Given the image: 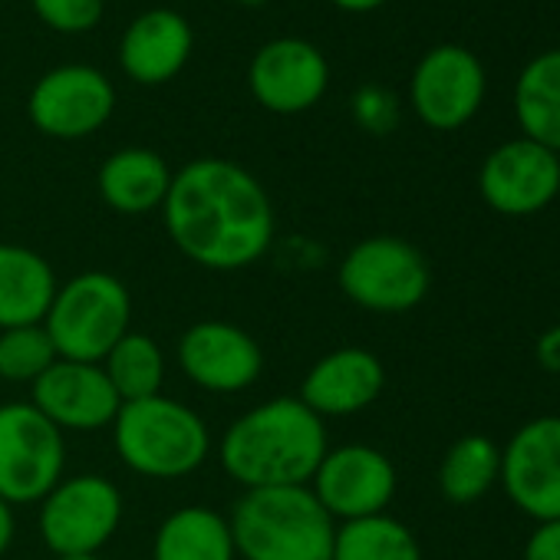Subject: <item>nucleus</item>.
I'll list each match as a JSON object with an SVG mask.
<instances>
[{
    "label": "nucleus",
    "mask_w": 560,
    "mask_h": 560,
    "mask_svg": "<svg viewBox=\"0 0 560 560\" xmlns=\"http://www.w3.org/2000/svg\"><path fill=\"white\" fill-rule=\"evenodd\" d=\"M113 442L122 465L142 478L175 481L198 471L211 455L205 419L168 396L122 402L113 422Z\"/></svg>",
    "instance_id": "nucleus-4"
},
{
    "label": "nucleus",
    "mask_w": 560,
    "mask_h": 560,
    "mask_svg": "<svg viewBox=\"0 0 560 560\" xmlns=\"http://www.w3.org/2000/svg\"><path fill=\"white\" fill-rule=\"evenodd\" d=\"M132 298L119 277L106 270H83L57 288L44 317L60 360L103 363L106 353L129 334Z\"/></svg>",
    "instance_id": "nucleus-5"
},
{
    "label": "nucleus",
    "mask_w": 560,
    "mask_h": 560,
    "mask_svg": "<svg viewBox=\"0 0 560 560\" xmlns=\"http://www.w3.org/2000/svg\"><path fill=\"white\" fill-rule=\"evenodd\" d=\"M478 191L504 218L537 214L560 195V155L524 136L501 142L478 168Z\"/></svg>",
    "instance_id": "nucleus-15"
},
{
    "label": "nucleus",
    "mask_w": 560,
    "mask_h": 560,
    "mask_svg": "<svg viewBox=\"0 0 560 560\" xmlns=\"http://www.w3.org/2000/svg\"><path fill=\"white\" fill-rule=\"evenodd\" d=\"M178 370L188 383L205 393L234 396L250 389L264 373L260 343L228 320H198L191 324L175 347Z\"/></svg>",
    "instance_id": "nucleus-14"
},
{
    "label": "nucleus",
    "mask_w": 560,
    "mask_h": 560,
    "mask_svg": "<svg viewBox=\"0 0 560 560\" xmlns=\"http://www.w3.org/2000/svg\"><path fill=\"white\" fill-rule=\"evenodd\" d=\"M343 298L370 314H406L419 307L432 288L425 254L396 234L363 237L337 267Z\"/></svg>",
    "instance_id": "nucleus-6"
},
{
    "label": "nucleus",
    "mask_w": 560,
    "mask_h": 560,
    "mask_svg": "<svg viewBox=\"0 0 560 560\" xmlns=\"http://www.w3.org/2000/svg\"><path fill=\"white\" fill-rule=\"evenodd\" d=\"M162 218L172 244L191 264L218 273L257 264L273 241L267 188L231 159H195L178 168Z\"/></svg>",
    "instance_id": "nucleus-1"
},
{
    "label": "nucleus",
    "mask_w": 560,
    "mask_h": 560,
    "mask_svg": "<svg viewBox=\"0 0 560 560\" xmlns=\"http://www.w3.org/2000/svg\"><path fill=\"white\" fill-rule=\"evenodd\" d=\"M57 360V347L44 324L0 330V380L4 383L34 386Z\"/></svg>",
    "instance_id": "nucleus-26"
},
{
    "label": "nucleus",
    "mask_w": 560,
    "mask_h": 560,
    "mask_svg": "<svg viewBox=\"0 0 560 560\" xmlns=\"http://www.w3.org/2000/svg\"><path fill=\"white\" fill-rule=\"evenodd\" d=\"M514 113L524 139L560 155V50H544L521 70Z\"/></svg>",
    "instance_id": "nucleus-22"
},
{
    "label": "nucleus",
    "mask_w": 560,
    "mask_h": 560,
    "mask_svg": "<svg viewBox=\"0 0 560 560\" xmlns=\"http://www.w3.org/2000/svg\"><path fill=\"white\" fill-rule=\"evenodd\" d=\"M498 481L527 517L560 521V416H537L511 435Z\"/></svg>",
    "instance_id": "nucleus-12"
},
{
    "label": "nucleus",
    "mask_w": 560,
    "mask_h": 560,
    "mask_svg": "<svg viewBox=\"0 0 560 560\" xmlns=\"http://www.w3.org/2000/svg\"><path fill=\"white\" fill-rule=\"evenodd\" d=\"M534 360L544 373L550 376H560V324L544 330L534 343Z\"/></svg>",
    "instance_id": "nucleus-30"
},
{
    "label": "nucleus",
    "mask_w": 560,
    "mask_h": 560,
    "mask_svg": "<svg viewBox=\"0 0 560 560\" xmlns=\"http://www.w3.org/2000/svg\"><path fill=\"white\" fill-rule=\"evenodd\" d=\"M63 432L34 402L0 406V498L11 508L40 504L63 478Z\"/></svg>",
    "instance_id": "nucleus-7"
},
{
    "label": "nucleus",
    "mask_w": 560,
    "mask_h": 560,
    "mask_svg": "<svg viewBox=\"0 0 560 560\" xmlns=\"http://www.w3.org/2000/svg\"><path fill=\"white\" fill-rule=\"evenodd\" d=\"M247 86L257 106L267 113L298 116L327 96L330 63L304 37H277L254 54L247 67Z\"/></svg>",
    "instance_id": "nucleus-13"
},
{
    "label": "nucleus",
    "mask_w": 560,
    "mask_h": 560,
    "mask_svg": "<svg viewBox=\"0 0 560 560\" xmlns=\"http://www.w3.org/2000/svg\"><path fill=\"white\" fill-rule=\"evenodd\" d=\"M501 475V448L488 435H462L439 465V491L448 504L481 501Z\"/></svg>",
    "instance_id": "nucleus-23"
},
{
    "label": "nucleus",
    "mask_w": 560,
    "mask_h": 560,
    "mask_svg": "<svg viewBox=\"0 0 560 560\" xmlns=\"http://www.w3.org/2000/svg\"><path fill=\"white\" fill-rule=\"evenodd\" d=\"M327 448V425L317 412L294 396H273L224 429L218 462L244 491L311 485Z\"/></svg>",
    "instance_id": "nucleus-2"
},
{
    "label": "nucleus",
    "mask_w": 560,
    "mask_h": 560,
    "mask_svg": "<svg viewBox=\"0 0 560 560\" xmlns=\"http://www.w3.org/2000/svg\"><path fill=\"white\" fill-rule=\"evenodd\" d=\"M383 389L386 366L376 353L363 347H337L307 370L298 399L320 419H343L370 409Z\"/></svg>",
    "instance_id": "nucleus-17"
},
{
    "label": "nucleus",
    "mask_w": 560,
    "mask_h": 560,
    "mask_svg": "<svg viewBox=\"0 0 560 560\" xmlns=\"http://www.w3.org/2000/svg\"><path fill=\"white\" fill-rule=\"evenodd\" d=\"M485 86V67L471 50L458 44H439L416 63L409 80V100L416 116L429 129L455 132L468 126L481 109Z\"/></svg>",
    "instance_id": "nucleus-10"
},
{
    "label": "nucleus",
    "mask_w": 560,
    "mask_h": 560,
    "mask_svg": "<svg viewBox=\"0 0 560 560\" xmlns=\"http://www.w3.org/2000/svg\"><path fill=\"white\" fill-rule=\"evenodd\" d=\"M237 4H244V8H260V4H267V0H237Z\"/></svg>",
    "instance_id": "nucleus-34"
},
{
    "label": "nucleus",
    "mask_w": 560,
    "mask_h": 560,
    "mask_svg": "<svg viewBox=\"0 0 560 560\" xmlns=\"http://www.w3.org/2000/svg\"><path fill=\"white\" fill-rule=\"evenodd\" d=\"M524 560H560V521H537L524 544Z\"/></svg>",
    "instance_id": "nucleus-29"
},
{
    "label": "nucleus",
    "mask_w": 560,
    "mask_h": 560,
    "mask_svg": "<svg viewBox=\"0 0 560 560\" xmlns=\"http://www.w3.org/2000/svg\"><path fill=\"white\" fill-rule=\"evenodd\" d=\"M31 8L57 34H86L103 21L106 0H31Z\"/></svg>",
    "instance_id": "nucleus-27"
},
{
    "label": "nucleus",
    "mask_w": 560,
    "mask_h": 560,
    "mask_svg": "<svg viewBox=\"0 0 560 560\" xmlns=\"http://www.w3.org/2000/svg\"><path fill=\"white\" fill-rule=\"evenodd\" d=\"M122 402L152 399L162 393L165 383V357L162 347L139 330H129L100 363Z\"/></svg>",
    "instance_id": "nucleus-25"
},
{
    "label": "nucleus",
    "mask_w": 560,
    "mask_h": 560,
    "mask_svg": "<svg viewBox=\"0 0 560 560\" xmlns=\"http://www.w3.org/2000/svg\"><path fill=\"white\" fill-rule=\"evenodd\" d=\"M172 168L168 162L152 152V149H119L113 152L96 175V188L100 198L119 211V214H149L159 211L168 198L172 188Z\"/></svg>",
    "instance_id": "nucleus-20"
},
{
    "label": "nucleus",
    "mask_w": 560,
    "mask_h": 560,
    "mask_svg": "<svg viewBox=\"0 0 560 560\" xmlns=\"http://www.w3.org/2000/svg\"><path fill=\"white\" fill-rule=\"evenodd\" d=\"M334 4H337L340 11H347V14H370V11L383 8L386 0H334Z\"/></svg>",
    "instance_id": "nucleus-32"
},
{
    "label": "nucleus",
    "mask_w": 560,
    "mask_h": 560,
    "mask_svg": "<svg viewBox=\"0 0 560 560\" xmlns=\"http://www.w3.org/2000/svg\"><path fill=\"white\" fill-rule=\"evenodd\" d=\"M116 109V86L109 77L90 63H63L47 70L31 96L27 116L31 122L60 142H77L100 132Z\"/></svg>",
    "instance_id": "nucleus-9"
},
{
    "label": "nucleus",
    "mask_w": 560,
    "mask_h": 560,
    "mask_svg": "<svg viewBox=\"0 0 560 560\" xmlns=\"http://www.w3.org/2000/svg\"><path fill=\"white\" fill-rule=\"evenodd\" d=\"M57 560H100L96 553H73V557H57Z\"/></svg>",
    "instance_id": "nucleus-33"
},
{
    "label": "nucleus",
    "mask_w": 560,
    "mask_h": 560,
    "mask_svg": "<svg viewBox=\"0 0 560 560\" xmlns=\"http://www.w3.org/2000/svg\"><path fill=\"white\" fill-rule=\"evenodd\" d=\"M57 288V270L44 254L0 241V330L44 324Z\"/></svg>",
    "instance_id": "nucleus-19"
},
{
    "label": "nucleus",
    "mask_w": 560,
    "mask_h": 560,
    "mask_svg": "<svg viewBox=\"0 0 560 560\" xmlns=\"http://www.w3.org/2000/svg\"><path fill=\"white\" fill-rule=\"evenodd\" d=\"M14 534H18V517H14V508L0 498V557H4L14 544Z\"/></svg>",
    "instance_id": "nucleus-31"
},
{
    "label": "nucleus",
    "mask_w": 560,
    "mask_h": 560,
    "mask_svg": "<svg viewBox=\"0 0 560 560\" xmlns=\"http://www.w3.org/2000/svg\"><path fill=\"white\" fill-rule=\"evenodd\" d=\"M231 537L241 560H330L337 521L311 485L244 491L231 514Z\"/></svg>",
    "instance_id": "nucleus-3"
},
{
    "label": "nucleus",
    "mask_w": 560,
    "mask_h": 560,
    "mask_svg": "<svg viewBox=\"0 0 560 560\" xmlns=\"http://www.w3.org/2000/svg\"><path fill=\"white\" fill-rule=\"evenodd\" d=\"M37 524L54 557L100 553L122 524V491L96 471L60 478L40 501Z\"/></svg>",
    "instance_id": "nucleus-8"
},
{
    "label": "nucleus",
    "mask_w": 560,
    "mask_h": 560,
    "mask_svg": "<svg viewBox=\"0 0 560 560\" xmlns=\"http://www.w3.org/2000/svg\"><path fill=\"white\" fill-rule=\"evenodd\" d=\"M353 119H357L366 132L386 136V132H393L396 122H399V103H396V96H393L386 86H376V83L360 86V90L353 93Z\"/></svg>",
    "instance_id": "nucleus-28"
},
{
    "label": "nucleus",
    "mask_w": 560,
    "mask_h": 560,
    "mask_svg": "<svg viewBox=\"0 0 560 560\" xmlns=\"http://www.w3.org/2000/svg\"><path fill=\"white\" fill-rule=\"evenodd\" d=\"M234 537L224 514L188 504L172 511L152 540V560H234Z\"/></svg>",
    "instance_id": "nucleus-21"
},
{
    "label": "nucleus",
    "mask_w": 560,
    "mask_h": 560,
    "mask_svg": "<svg viewBox=\"0 0 560 560\" xmlns=\"http://www.w3.org/2000/svg\"><path fill=\"white\" fill-rule=\"evenodd\" d=\"M191 50V24L178 11L152 8L126 27L119 40V67L132 83L162 86L188 67Z\"/></svg>",
    "instance_id": "nucleus-18"
},
{
    "label": "nucleus",
    "mask_w": 560,
    "mask_h": 560,
    "mask_svg": "<svg viewBox=\"0 0 560 560\" xmlns=\"http://www.w3.org/2000/svg\"><path fill=\"white\" fill-rule=\"evenodd\" d=\"M34 406L60 432H100L113 429L122 399L116 396L100 363L57 360L34 386Z\"/></svg>",
    "instance_id": "nucleus-16"
},
{
    "label": "nucleus",
    "mask_w": 560,
    "mask_h": 560,
    "mask_svg": "<svg viewBox=\"0 0 560 560\" xmlns=\"http://www.w3.org/2000/svg\"><path fill=\"white\" fill-rule=\"evenodd\" d=\"M330 560H422V547L399 517L373 514L337 527Z\"/></svg>",
    "instance_id": "nucleus-24"
},
{
    "label": "nucleus",
    "mask_w": 560,
    "mask_h": 560,
    "mask_svg": "<svg viewBox=\"0 0 560 560\" xmlns=\"http://www.w3.org/2000/svg\"><path fill=\"white\" fill-rule=\"evenodd\" d=\"M396 465L386 458V452L363 442L327 448L317 475L311 478V491L340 524L386 514L389 501L396 498Z\"/></svg>",
    "instance_id": "nucleus-11"
}]
</instances>
